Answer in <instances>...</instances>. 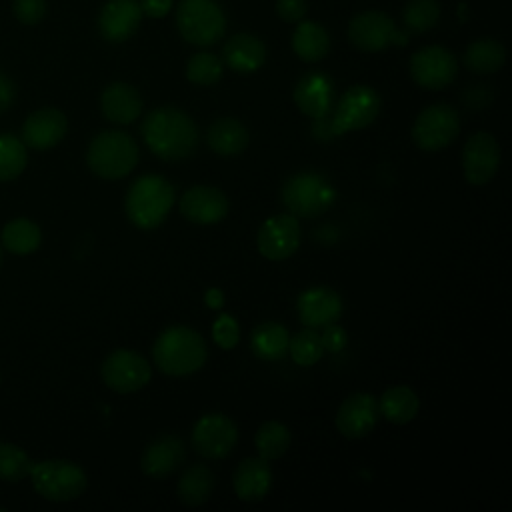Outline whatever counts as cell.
<instances>
[{
	"label": "cell",
	"instance_id": "60d3db41",
	"mask_svg": "<svg viewBox=\"0 0 512 512\" xmlns=\"http://www.w3.org/2000/svg\"><path fill=\"white\" fill-rule=\"evenodd\" d=\"M322 334H320V340H322V346H324V352H340L346 348L348 344V334L342 326H338L336 322L332 324H326L322 326Z\"/></svg>",
	"mask_w": 512,
	"mask_h": 512
},
{
	"label": "cell",
	"instance_id": "603a6c76",
	"mask_svg": "<svg viewBox=\"0 0 512 512\" xmlns=\"http://www.w3.org/2000/svg\"><path fill=\"white\" fill-rule=\"evenodd\" d=\"M234 494L242 502H260L272 488V468L264 458H244L232 476Z\"/></svg>",
	"mask_w": 512,
	"mask_h": 512
},
{
	"label": "cell",
	"instance_id": "7a4b0ae2",
	"mask_svg": "<svg viewBox=\"0 0 512 512\" xmlns=\"http://www.w3.org/2000/svg\"><path fill=\"white\" fill-rule=\"evenodd\" d=\"M152 358L166 376H190L206 364V340L188 326H170L154 340Z\"/></svg>",
	"mask_w": 512,
	"mask_h": 512
},
{
	"label": "cell",
	"instance_id": "e0dca14e",
	"mask_svg": "<svg viewBox=\"0 0 512 512\" xmlns=\"http://www.w3.org/2000/svg\"><path fill=\"white\" fill-rule=\"evenodd\" d=\"M378 418V398L368 392H354L340 404L334 424L344 438L358 440L374 430Z\"/></svg>",
	"mask_w": 512,
	"mask_h": 512
},
{
	"label": "cell",
	"instance_id": "bcb514c9",
	"mask_svg": "<svg viewBox=\"0 0 512 512\" xmlns=\"http://www.w3.org/2000/svg\"><path fill=\"white\" fill-rule=\"evenodd\" d=\"M0 510H2V508H0Z\"/></svg>",
	"mask_w": 512,
	"mask_h": 512
},
{
	"label": "cell",
	"instance_id": "d6a6232c",
	"mask_svg": "<svg viewBox=\"0 0 512 512\" xmlns=\"http://www.w3.org/2000/svg\"><path fill=\"white\" fill-rule=\"evenodd\" d=\"M290 440L292 438H290L288 426L276 420H268L258 428L254 436V446L258 450V456L270 462V460L282 458L288 452Z\"/></svg>",
	"mask_w": 512,
	"mask_h": 512
},
{
	"label": "cell",
	"instance_id": "2e32d148",
	"mask_svg": "<svg viewBox=\"0 0 512 512\" xmlns=\"http://www.w3.org/2000/svg\"><path fill=\"white\" fill-rule=\"evenodd\" d=\"M180 214L198 226L218 224L228 214V198L220 188L214 186H190L178 202Z\"/></svg>",
	"mask_w": 512,
	"mask_h": 512
},
{
	"label": "cell",
	"instance_id": "ab89813d",
	"mask_svg": "<svg viewBox=\"0 0 512 512\" xmlns=\"http://www.w3.org/2000/svg\"><path fill=\"white\" fill-rule=\"evenodd\" d=\"M14 14L22 24H38L46 14V0H14Z\"/></svg>",
	"mask_w": 512,
	"mask_h": 512
},
{
	"label": "cell",
	"instance_id": "ba28073f",
	"mask_svg": "<svg viewBox=\"0 0 512 512\" xmlns=\"http://www.w3.org/2000/svg\"><path fill=\"white\" fill-rule=\"evenodd\" d=\"M380 108L382 100L374 88L364 84L348 88L332 106V116L328 114L332 138L368 128L378 118Z\"/></svg>",
	"mask_w": 512,
	"mask_h": 512
},
{
	"label": "cell",
	"instance_id": "83f0119b",
	"mask_svg": "<svg viewBox=\"0 0 512 512\" xmlns=\"http://www.w3.org/2000/svg\"><path fill=\"white\" fill-rule=\"evenodd\" d=\"M214 484H216L214 472L206 464L196 462L182 472L176 492L184 506L196 508V506H202L212 496Z\"/></svg>",
	"mask_w": 512,
	"mask_h": 512
},
{
	"label": "cell",
	"instance_id": "4dcf8cb0",
	"mask_svg": "<svg viewBox=\"0 0 512 512\" xmlns=\"http://www.w3.org/2000/svg\"><path fill=\"white\" fill-rule=\"evenodd\" d=\"M506 62V50L492 38L474 40L464 52V66L474 74H494Z\"/></svg>",
	"mask_w": 512,
	"mask_h": 512
},
{
	"label": "cell",
	"instance_id": "ffe728a7",
	"mask_svg": "<svg viewBox=\"0 0 512 512\" xmlns=\"http://www.w3.org/2000/svg\"><path fill=\"white\" fill-rule=\"evenodd\" d=\"M186 460V446L180 436L164 434L152 440L140 458V468L148 478L162 480L174 474Z\"/></svg>",
	"mask_w": 512,
	"mask_h": 512
},
{
	"label": "cell",
	"instance_id": "b9f144b4",
	"mask_svg": "<svg viewBox=\"0 0 512 512\" xmlns=\"http://www.w3.org/2000/svg\"><path fill=\"white\" fill-rule=\"evenodd\" d=\"M306 0H278L276 12L284 22H300L306 14Z\"/></svg>",
	"mask_w": 512,
	"mask_h": 512
},
{
	"label": "cell",
	"instance_id": "f6af8a7d",
	"mask_svg": "<svg viewBox=\"0 0 512 512\" xmlns=\"http://www.w3.org/2000/svg\"><path fill=\"white\" fill-rule=\"evenodd\" d=\"M204 302L206 306L210 308H222L224 304V292L220 288H210L206 294H204Z\"/></svg>",
	"mask_w": 512,
	"mask_h": 512
},
{
	"label": "cell",
	"instance_id": "f546056e",
	"mask_svg": "<svg viewBox=\"0 0 512 512\" xmlns=\"http://www.w3.org/2000/svg\"><path fill=\"white\" fill-rule=\"evenodd\" d=\"M292 50L304 62H318L330 50V36L320 24L300 20L292 34Z\"/></svg>",
	"mask_w": 512,
	"mask_h": 512
},
{
	"label": "cell",
	"instance_id": "1f68e13d",
	"mask_svg": "<svg viewBox=\"0 0 512 512\" xmlns=\"http://www.w3.org/2000/svg\"><path fill=\"white\" fill-rule=\"evenodd\" d=\"M42 242L40 228L28 218H14L2 230V244L12 254H30Z\"/></svg>",
	"mask_w": 512,
	"mask_h": 512
},
{
	"label": "cell",
	"instance_id": "7c38bea8",
	"mask_svg": "<svg viewBox=\"0 0 512 512\" xmlns=\"http://www.w3.org/2000/svg\"><path fill=\"white\" fill-rule=\"evenodd\" d=\"M190 440L196 454L208 460H222L234 450L238 442V428L226 414L210 412L196 420Z\"/></svg>",
	"mask_w": 512,
	"mask_h": 512
},
{
	"label": "cell",
	"instance_id": "44dd1931",
	"mask_svg": "<svg viewBox=\"0 0 512 512\" xmlns=\"http://www.w3.org/2000/svg\"><path fill=\"white\" fill-rule=\"evenodd\" d=\"M66 130L68 120L58 108H40L26 118L22 138L24 144L34 150H48L66 136Z\"/></svg>",
	"mask_w": 512,
	"mask_h": 512
},
{
	"label": "cell",
	"instance_id": "3957f363",
	"mask_svg": "<svg viewBox=\"0 0 512 512\" xmlns=\"http://www.w3.org/2000/svg\"><path fill=\"white\" fill-rule=\"evenodd\" d=\"M174 186L160 174H144L136 178L124 198L128 220L140 230L158 228L174 206Z\"/></svg>",
	"mask_w": 512,
	"mask_h": 512
},
{
	"label": "cell",
	"instance_id": "9c48e42d",
	"mask_svg": "<svg viewBox=\"0 0 512 512\" xmlns=\"http://www.w3.org/2000/svg\"><path fill=\"white\" fill-rule=\"evenodd\" d=\"M460 134V116L450 104L426 106L412 124V140L424 152H438L450 146Z\"/></svg>",
	"mask_w": 512,
	"mask_h": 512
},
{
	"label": "cell",
	"instance_id": "4fadbf2b",
	"mask_svg": "<svg viewBox=\"0 0 512 512\" xmlns=\"http://www.w3.org/2000/svg\"><path fill=\"white\" fill-rule=\"evenodd\" d=\"M458 62L444 46H424L410 58L412 80L426 90H442L454 82Z\"/></svg>",
	"mask_w": 512,
	"mask_h": 512
},
{
	"label": "cell",
	"instance_id": "cb8c5ba5",
	"mask_svg": "<svg viewBox=\"0 0 512 512\" xmlns=\"http://www.w3.org/2000/svg\"><path fill=\"white\" fill-rule=\"evenodd\" d=\"M100 108L106 120L114 124H132L142 114L138 90L126 82H112L100 96Z\"/></svg>",
	"mask_w": 512,
	"mask_h": 512
},
{
	"label": "cell",
	"instance_id": "d4e9b609",
	"mask_svg": "<svg viewBox=\"0 0 512 512\" xmlns=\"http://www.w3.org/2000/svg\"><path fill=\"white\" fill-rule=\"evenodd\" d=\"M222 60L238 74H252L264 64L266 48L262 40L252 34H236L224 44Z\"/></svg>",
	"mask_w": 512,
	"mask_h": 512
},
{
	"label": "cell",
	"instance_id": "8992f818",
	"mask_svg": "<svg viewBox=\"0 0 512 512\" xmlns=\"http://www.w3.org/2000/svg\"><path fill=\"white\" fill-rule=\"evenodd\" d=\"M30 478L34 490L52 502H68L78 498L86 486L88 478L84 470L70 460H42L32 464Z\"/></svg>",
	"mask_w": 512,
	"mask_h": 512
},
{
	"label": "cell",
	"instance_id": "30bf717a",
	"mask_svg": "<svg viewBox=\"0 0 512 512\" xmlns=\"http://www.w3.org/2000/svg\"><path fill=\"white\" fill-rule=\"evenodd\" d=\"M348 38L362 52H382L392 44H408V32L398 30L394 20L378 10H368L354 16L348 26Z\"/></svg>",
	"mask_w": 512,
	"mask_h": 512
},
{
	"label": "cell",
	"instance_id": "836d02e7",
	"mask_svg": "<svg viewBox=\"0 0 512 512\" xmlns=\"http://www.w3.org/2000/svg\"><path fill=\"white\" fill-rule=\"evenodd\" d=\"M288 354L298 366H314L324 356V346L316 328H304L290 336Z\"/></svg>",
	"mask_w": 512,
	"mask_h": 512
},
{
	"label": "cell",
	"instance_id": "6da1fadb",
	"mask_svg": "<svg viewBox=\"0 0 512 512\" xmlns=\"http://www.w3.org/2000/svg\"><path fill=\"white\" fill-rule=\"evenodd\" d=\"M148 150L166 162H180L198 148L196 122L176 106H160L150 110L140 126Z\"/></svg>",
	"mask_w": 512,
	"mask_h": 512
},
{
	"label": "cell",
	"instance_id": "f35d334b",
	"mask_svg": "<svg viewBox=\"0 0 512 512\" xmlns=\"http://www.w3.org/2000/svg\"><path fill=\"white\" fill-rule=\"evenodd\" d=\"M212 340L222 350H232L240 340V326L230 314H220L212 326Z\"/></svg>",
	"mask_w": 512,
	"mask_h": 512
},
{
	"label": "cell",
	"instance_id": "9a60e30c",
	"mask_svg": "<svg viewBox=\"0 0 512 512\" xmlns=\"http://www.w3.org/2000/svg\"><path fill=\"white\" fill-rule=\"evenodd\" d=\"M256 246L266 260L280 262L290 258L300 246L298 218L286 212L264 220L256 236Z\"/></svg>",
	"mask_w": 512,
	"mask_h": 512
},
{
	"label": "cell",
	"instance_id": "ac0fdd59",
	"mask_svg": "<svg viewBox=\"0 0 512 512\" xmlns=\"http://www.w3.org/2000/svg\"><path fill=\"white\" fill-rule=\"evenodd\" d=\"M296 310L306 328H322L342 316V298L330 286H310L300 292Z\"/></svg>",
	"mask_w": 512,
	"mask_h": 512
},
{
	"label": "cell",
	"instance_id": "7bdbcfd3",
	"mask_svg": "<svg viewBox=\"0 0 512 512\" xmlns=\"http://www.w3.org/2000/svg\"><path fill=\"white\" fill-rule=\"evenodd\" d=\"M140 8H142V14L150 18H162L170 12L172 0H142Z\"/></svg>",
	"mask_w": 512,
	"mask_h": 512
},
{
	"label": "cell",
	"instance_id": "4316f807",
	"mask_svg": "<svg viewBox=\"0 0 512 512\" xmlns=\"http://www.w3.org/2000/svg\"><path fill=\"white\" fill-rule=\"evenodd\" d=\"M288 340H290V334L284 324L266 320L252 330L250 348L260 360L274 362L288 354Z\"/></svg>",
	"mask_w": 512,
	"mask_h": 512
},
{
	"label": "cell",
	"instance_id": "ee69618b",
	"mask_svg": "<svg viewBox=\"0 0 512 512\" xmlns=\"http://www.w3.org/2000/svg\"><path fill=\"white\" fill-rule=\"evenodd\" d=\"M14 102V84L12 80L0 72V112L10 108Z\"/></svg>",
	"mask_w": 512,
	"mask_h": 512
},
{
	"label": "cell",
	"instance_id": "5b68a950",
	"mask_svg": "<svg viewBox=\"0 0 512 512\" xmlns=\"http://www.w3.org/2000/svg\"><path fill=\"white\" fill-rule=\"evenodd\" d=\"M336 188L322 174L298 172L282 186V204L296 218H318L336 202Z\"/></svg>",
	"mask_w": 512,
	"mask_h": 512
},
{
	"label": "cell",
	"instance_id": "f1b7e54d",
	"mask_svg": "<svg viewBox=\"0 0 512 512\" xmlns=\"http://www.w3.org/2000/svg\"><path fill=\"white\" fill-rule=\"evenodd\" d=\"M420 410L418 394L408 386H392L378 398V412L392 424H408Z\"/></svg>",
	"mask_w": 512,
	"mask_h": 512
},
{
	"label": "cell",
	"instance_id": "d590c367",
	"mask_svg": "<svg viewBox=\"0 0 512 512\" xmlns=\"http://www.w3.org/2000/svg\"><path fill=\"white\" fill-rule=\"evenodd\" d=\"M26 146L12 134H0V182L16 178L26 166Z\"/></svg>",
	"mask_w": 512,
	"mask_h": 512
},
{
	"label": "cell",
	"instance_id": "8d00e7d4",
	"mask_svg": "<svg viewBox=\"0 0 512 512\" xmlns=\"http://www.w3.org/2000/svg\"><path fill=\"white\" fill-rule=\"evenodd\" d=\"M224 64L210 52L194 54L186 64V78L198 86H212L222 78Z\"/></svg>",
	"mask_w": 512,
	"mask_h": 512
},
{
	"label": "cell",
	"instance_id": "5bb4252c",
	"mask_svg": "<svg viewBox=\"0 0 512 512\" xmlns=\"http://www.w3.org/2000/svg\"><path fill=\"white\" fill-rule=\"evenodd\" d=\"M500 168V144L488 132H474L462 148L464 178L472 186L488 184Z\"/></svg>",
	"mask_w": 512,
	"mask_h": 512
},
{
	"label": "cell",
	"instance_id": "8fae6325",
	"mask_svg": "<svg viewBox=\"0 0 512 512\" xmlns=\"http://www.w3.org/2000/svg\"><path fill=\"white\" fill-rule=\"evenodd\" d=\"M100 374L110 390L118 394H132L150 382L152 370L142 354L136 350L120 348L104 358Z\"/></svg>",
	"mask_w": 512,
	"mask_h": 512
},
{
	"label": "cell",
	"instance_id": "52a82bcc",
	"mask_svg": "<svg viewBox=\"0 0 512 512\" xmlns=\"http://www.w3.org/2000/svg\"><path fill=\"white\" fill-rule=\"evenodd\" d=\"M180 36L194 46L216 44L226 30V16L214 0H180L176 8Z\"/></svg>",
	"mask_w": 512,
	"mask_h": 512
},
{
	"label": "cell",
	"instance_id": "74e56055",
	"mask_svg": "<svg viewBox=\"0 0 512 512\" xmlns=\"http://www.w3.org/2000/svg\"><path fill=\"white\" fill-rule=\"evenodd\" d=\"M32 462L24 450L16 444L2 442L0 444V478L6 482H20L30 474Z\"/></svg>",
	"mask_w": 512,
	"mask_h": 512
},
{
	"label": "cell",
	"instance_id": "277c9868",
	"mask_svg": "<svg viewBox=\"0 0 512 512\" xmlns=\"http://www.w3.org/2000/svg\"><path fill=\"white\" fill-rule=\"evenodd\" d=\"M88 168L104 180H120L138 164V144L122 130H106L92 138L86 150Z\"/></svg>",
	"mask_w": 512,
	"mask_h": 512
},
{
	"label": "cell",
	"instance_id": "d6986e66",
	"mask_svg": "<svg viewBox=\"0 0 512 512\" xmlns=\"http://www.w3.org/2000/svg\"><path fill=\"white\" fill-rule=\"evenodd\" d=\"M294 104L298 110L312 118H324L334 106V82L324 72H308L294 86Z\"/></svg>",
	"mask_w": 512,
	"mask_h": 512
},
{
	"label": "cell",
	"instance_id": "e575fe53",
	"mask_svg": "<svg viewBox=\"0 0 512 512\" xmlns=\"http://www.w3.org/2000/svg\"><path fill=\"white\" fill-rule=\"evenodd\" d=\"M438 18H440V4L436 0H410L402 12L406 30L416 34H422L434 28Z\"/></svg>",
	"mask_w": 512,
	"mask_h": 512
},
{
	"label": "cell",
	"instance_id": "484cf974",
	"mask_svg": "<svg viewBox=\"0 0 512 512\" xmlns=\"http://www.w3.org/2000/svg\"><path fill=\"white\" fill-rule=\"evenodd\" d=\"M250 136L246 126L236 118H218L206 132L208 148L224 158L238 156L248 148Z\"/></svg>",
	"mask_w": 512,
	"mask_h": 512
},
{
	"label": "cell",
	"instance_id": "7402d4cb",
	"mask_svg": "<svg viewBox=\"0 0 512 512\" xmlns=\"http://www.w3.org/2000/svg\"><path fill=\"white\" fill-rule=\"evenodd\" d=\"M142 20L138 0H108L100 12L98 28L108 42L128 40Z\"/></svg>",
	"mask_w": 512,
	"mask_h": 512
}]
</instances>
